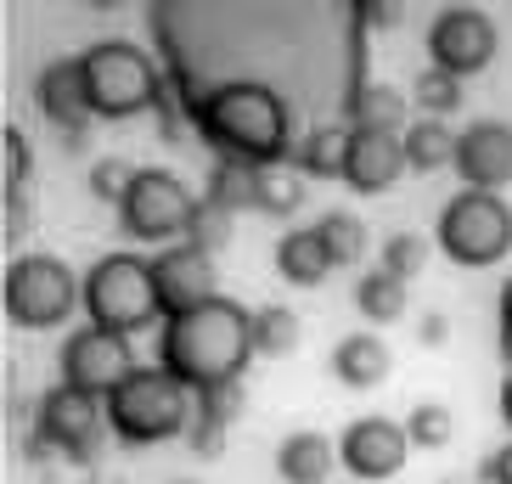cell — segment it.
Segmentation results:
<instances>
[{
    "label": "cell",
    "instance_id": "cell-7",
    "mask_svg": "<svg viewBox=\"0 0 512 484\" xmlns=\"http://www.w3.org/2000/svg\"><path fill=\"white\" fill-rule=\"evenodd\" d=\"M434 242L445 248V259L467 265V271H484V265H501L512 254V209L507 197L496 192H456L439 214Z\"/></svg>",
    "mask_w": 512,
    "mask_h": 484
},
{
    "label": "cell",
    "instance_id": "cell-33",
    "mask_svg": "<svg viewBox=\"0 0 512 484\" xmlns=\"http://www.w3.org/2000/svg\"><path fill=\"white\" fill-rule=\"evenodd\" d=\"M141 169H130L124 158H96L91 164V197H102V203H124L130 197V186H136Z\"/></svg>",
    "mask_w": 512,
    "mask_h": 484
},
{
    "label": "cell",
    "instance_id": "cell-24",
    "mask_svg": "<svg viewBox=\"0 0 512 484\" xmlns=\"http://www.w3.org/2000/svg\"><path fill=\"white\" fill-rule=\"evenodd\" d=\"M355 310H361L366 321H377V327L400 321V316H406V282H400V276H389L383 265H377V271H366L361 282H355Z\"/></svg>",
    "mask_w": 512,
    "mask_h": 484
},
{
    "label": "cell",
    "instance_id": "cell-14",
    "mask_svg": "<svg viewBox=\"0 0 512 484\" xmlns=\"http://www.w3.org/2000/svg\"><path fill=\"white\" fill-rule=\"evenodd\" d=\"M456 175L467 192H501L512 186V130L501 119L467 124L456 141Z\"/></svg>",
    "mask_w": 512,
    "mask_h": 484
},
{
    "label": "cell",
    "instance_id": "cell-11",
    "mask_svg": "<svg viewBox=\"0 0 512 484\" xmlns=\"http://www.w3.org/2000/svg\"><path fill=\"white\" fill-rule=\"evenodd\" d=\"M57 366H62V383H68V389H85V394H96V400H107V394L136 372V355H130V338L124 333L79 327V333L62 338Z\"/></svg>",
    "mask_w": 512,
    "mask_h": 484
},
{
    "label": "cell",
    "instance_id": "cell-28",
    "mask_svg": "<svg viewBox=\"0 0 512 484\" xmlns=\"http://www.w3.org/2000/svg\"><path fill=\"white\" fill-rule=\"evenodd\" d=\"M214 209H254V169L248 164H231V158H214V175H209V192H203Z\"/></svg>",
    "mask_w": 512,
    "mask_h": 484
},
{
    "label": "cell",
    "instance_id": "cell-32",
    "mask_svg": "<svg viewBox=\"0 0 512 484\" xmlns=\"http://www.w3.org/2000/svg\"><path fill=\"white\" fill-rule=\"evenodd\" d=\"M422 265H428V242H422L417 231H394V237L383 242V271H389V276L411 282Z\"/></svg>",
    "mask_w": 512,
    "mask_h": 484
},
{
    "label": "cell",
    "instance_id": "cell-22",
    "mask_svg": "<svg viewBox=\"0 0 512 484\" xmlns=\"http://www.w3.org/2000/svg\"><path fill=\"white\" fill-rule=\"evenodd\" d=\"M304 209V169L287 158V164H265L254 169V214H271V220H287V214Z\"/></svg>",
    "mask_w": 512,
    "mask_h": 484
},
{
    "label": "cell",
    "instance_id": "cell-19",
    "mask_svg": "<svg viewBox=\"0 0 512 484\" xmlns=\"http://www.w3.org/2000/svg\"><path fill=\"white\" fill-rule=\"evenodd\" d=\"M276 473H282L287 484H327L332 479V439L310 434V428L287 434L282 445H276Z\"/></svg>",
    "mask_w": 512,
    "mask_h": 484
},
{
    "label": "cell",
    "instance_id": "cell-3",
    "mask_svg": "<svg viewBox=\"0 0 512 484\" xmlns=\"http://www.w3.org/2000/svg\"><path fill=\"white\" fill-rule=\"evenodd\" d=\"M197 411V394L181 378H169L164 366H136L119 389L107 394V428L124 445H164L186 439Z\"/></svg>",
    "mask_w": 512,
    "mask_h": 484
},
{
    "label": "cell",
    "instance_id": "cell-34",
    "mask_svg": "<svg viewBox=\"0 0 512 484\" xmlns=\"http://www.w3.org/2000/svg\"><path fill=\"white\" fill-rule=\"evenodd\" d=\"M0 164H6V175H0V186L6 192H23V181H29V169H34V152H29V136L23 130H0Z\"/></svg>",
    "mask_w": 512,
    "mask_h": 484
},
{
    "label": "cell",
    "instance_id": "cell-30",
    "mask_svg": "<svg viewBox=\"0 0 512 484\" xmlns=\"http://www.w3.org/2000/svg\"><path fill=\"white\" fill-rule=\"evenodd\" d=\"M411 96H417V107L428 113V119H451L456 107H462V79L439 74V68H422L417 85H411Z\"/></svg>",
    "mask_w": 512,
    "mask_h": 484
},
{
    "label": "cell",
    "instance_id": "cell-12",
    "mask_svg": "<svg viewBox=\"0 0 512 484\" xmlns=\"http://www.w3.org/2000/svg\"><path fill=\"white\" fill-rule=\"evenodd\" d=\"M152 282H158V310L169 316H186V310H197V304L220 299V276H214V254H203V248H192V242H175V248H164V254L152 259Z\"/></svg>",
    "mask_w": 512,
    "mask_h": 484
},
{
    "label": "cell",
    "instance_id": "cell-26",
    "mask_svg": "<svg viewBox=\"0 0 512 484\" xmlns=\"http://www.w3.org/2000/svg\"><path fill=\"white\" fill-rule=\"evenodd\" d=\"M355 124L361 130H389V136H406V96L394 91V85H366L355 96Z\"/></svg>",
    "mask_w": 512,
    "mask_h": 484
},
{
    "label": "cell",
    "instance_id": "cell-35",
    "mask_svg": "<svg viewBox=\"0 0 512 484\" xmlns=\"http://www.w3.org/2000/svg\"><path fill=\"white\" fill-rule=\"evenodd\" d=\"M484 484H512V439L484 456Z\"/></svg>",
    "mask_w": 512,
    "mask_h": 484
},
{
    "label": "cell",
    "instance_id": "cell-25",
    "mask_svg": "<svg viewBox=\"0 0 512 484\" xmlns=\"http://www.w3.org/2000/svg\"><path fill=\"white\" fill-rule=\"evenodd\" d=\"M321 242H327V254H332V265H361L366 259V220L361 214H349V209H327L321 214Z\"/></svg>",
    "mask_w": 512,
    "mask_h": 484
},
{
    "label": "cell",
    "instance_id": "cell-1",
    "mask_svg": "<svg viewBox=\"0 0 512 484\" xmlns=\"http://www.w3.org/2000/svg\"><path fill=\"white\" fill-rule=\"evenodd\" d=\"M186 113H192L197 136L209 141L220 158H231V164H248V169L287 164L293 147H299V136H293V107L265 79H226V85L192 96Z\"/></svg>",
    "mask_w": 512,
    "mask_h": 484
},
{
    "label": "cell",
    "instance_id": "cell-37",
    "mask_svg": "<svg viewBox=\"0 0 512 484\" xmlns=\"http://www.w3.org/2000/svg\"><path fill=\"white\" fill-rule=\"evenodd\" d=\"M417 338H422V344H445V338H451V333H445V316H439V310H428V316H422L417 321Z\"/></svg>",
    "mask_w": 512,
    "mask_h": 484
},
{
    "label": "cell",
    "instance_id": "cell-29",
    "mask_svg": "<svg viewBox=\"0 0 512 484\" xmlns=\"http://www.w3.org/2000/svg\"><path fill=\"white\" fill-rule=\"evenodd\" d=\"M451 434H456L451 406H439V400H417V406L406 411V439L417 445V451H445Z\"/></svg>",
    "mask_w": 512,
    "mask_h": 484
},
{
    "label": "cell",
    "instance_id": "cell-16",
    "mask_svg": "<svg viewBox=\"0 0 512 484\" xmlns=\"http://www.w3.org/2000/svg\"><path fill=\"white\" fill-rule=\"evenodd\" d=\"M34 96H40V113H46L68 141H79L85 136V124L96 119L91 113V85H85V62L79 57L46 62V74L34 79Z\"/></svg>",
    "mask_w": 512,
    "mask_h": 484
},
{
    "label": "cell",
    "instance_id": "cell-36",
    "mask_svg": "<svg viewBox=\"0 0 512 484\" xmlns=\"http://www.w3.org/2000/svg\"><path fill=\"white\" fill-rule=\"evenodd\" d=\"M23 226H29V209H23V192H6V242L23 237Z\"/></svg>",
    "mask_w": 512,
    "mask_h": 484
},
{
    "label": "cell",
    "instance_id": "cell-21",
    "mask_svg": "<svg viewBox=\"0 0 512 484\" xmlns=\"http://www.w3.org/2000/svg\"><path fill=\"white\" fill-rule=\"evenodd\" d=\"M344 152H349V130L338 124H316L304 130L293 147V164L304 169V181H344Z\"/></svg>",
    "mask_w": 512,
    "mask_h": 484
},
{
    "label": "cell",
    "instance_id": "cell-10",
    "mask_svg": "<svg viewBox=\"0 0 512 484\" xmlns=\"http://www.w3.org/2000/svg\"><path fill=\"white\" fill-rule=\"evenodd\" d=\"M496 62V23L479 6H445L428 23V68L451 79H473Z\"/></svg>",
    "mask_w": 512,
    "mask_h": 484
},
{
    "label": "cell",
    "instance_id": "cell-38",
    "mask_svg": "<svg viewBox=\"0 0 512 484\" xmlns=\"http://www.w3.org/2000/svg\"><path fill=\"white\" fill-rule=\"evenodd\" d=\"M496 316H501V333H512V276L501 282V299H496Z\"/></svg>",
    "mask_w": 512,
    "mask_h": 484
},
{
    "label": "cell",
    "instance_id": "cell-41",
    "mask_svg": "<svg viewBox=\"0 0 512 484\" xmlns=\"http://www.w3.org/2000/svg\"><path fill=\"white\" fill-rule=\"evenodd\" d=\"M181 484H197V479H181Z\"/></svg>",
    "mask_w": 512,
    "mask_h": 484
},
{
    "label": "cell",
    "instance_id": "cell-8",
    "mask_svg": "<svg viewBox=\"0 0 512 484\" xmlns=\"http://www.w3.org/2000/svg\"><path fill=\"white\" fill-rule=\"evenodd\" d=\"M192 214H197V197L181 175H169V169H141L130 197L119 203V220L130 237L141 242H175L192 231Z\"/></svg>",
    "mask_w": 512,
    "mask_h": 484
},
{
    "label": "cell",
    "instance_id": "cell-15",
    "mask_svg": "<svg viewBox=\"0 0 512 484\" xmlns=\"http://www.w3.org/2000/svg\"><path fill=\"white\" fill-rule=\"evenodd\" d=\"M406 175V136L389 130H349V152H344V186L349 192H389Z\"/></svg>",
    "mask_w": 512,
    "mask_h": 484
},
{
    "label": "cell",
    "instance_id": "cell-23",
    "mask_svg": "<svg viewBox=\"0 0 512 484\" xmlns=\"http://www.w3.org/2000/svg\"><path fill=\"white\" fill-rule=\"evenodd\" d=\"M456 130L445 119H417L406 130V169L434 175V169H456Z\"/></svg>",
    "mask_w": 512,
    "mask_h": 484
},
{
    "label": "cell",
    "instance_id": "cell-9",
    "mask_svg": "<svg viewBox=\"0 0 512 484\" xmlns=\"http://www.w3.org/2000/svg\"><path fill=\"white\" fill-rule=\"evenodd\" d=\"M102 428H107V400L57 383V389H46L40 406H34V451H57V456L85 462V456L96 451Z\"/></svg>",
    "mask_w": 512,
    "mask_h": 484
},
{
    "label": "cell",
    "instance_id": "cell-27",
    "mask_svg": "<svg viewBox=\"0 0 512 484\" xmlns=\"http://www.w3.org/2000/svg\"><path fill=\"white\" fill-rule=\"evenodd\" d=\"M293 344H299V316H293L287 304H265V310H254V355L282 361V355H293Z\"/></svg>",
    "mask_w": 512,
    "mask_h": 484
},
{
    "label": "cell",
    "instance_id": "cell-6",
    "mask_svg": "<svg viewBox=\"0 0 512 484\" xmlns=\"http://www.w3.org/2000/svg\"><path fill=\"white\" fill-rule=\"evenodd\" d=\"M0 304L23 333H46L74 316V304H85V276H74L51 254H17L0 282Z\"/></svg>",
    "mask_w": 512,
    "mask_h": 484
},
{
    "label": "cell",
    "instance_id": "cell-13",
    "mask_svg": "<svg viewBox=\"0 0 512 484\" xmlns=\"http://www.w3.org/2000/svg\"><path fill=\"white\" fill-rule=\"evenodd\" d=\"M406 451H411L406 423H389V417H355L344 428V439H338V462L366 484L394 479L406 468Z\"/></svg>",
    "mask_w": 512,
    "mask_h": 484
},
{
    "label": "cell",
    "instance_id": "cell-4",
    "mask_svg": "<svg viewBox=\"0 0 512 484\" xmlns=\"http://www.w3.org/2000/svg\"><path fill=\"white\" fill-rule=\"evenodd\" d=\"M85 316H91V327H107V333H124V338L152 327V321H164L152 259H141V254L96 259L85 271Z\"/></svg>",
    "mask_w": 512,
    "mask_h": 484
},
{
    "label": "cell",
    "instance_id": "cell-31",
    "mask_svg": "<svg viewBox=\"0 0 512 484\" xmlns=\"http://www.w3.org/2000/svg\"><path fill=\"white\" fill-rule=\"evenodd\" d=\"M231 220H237V214L214 209L209 197H197V214H192L186 242H192V248H203V254H214V248H226V242H231Z\"/></svg>",
    "mask_w": 512,
    "mask_h": 484
},
{
    "label": "cell",
    "instance_id": "cell-18",
    "mask_svg": "<svg viewBox=\"0 0 512 484\" xmlns=\"http://www.w3.org/2000/svg\"><path fill=\"white\" fill-rule=\"evenodd\" d=\"M276 271L293 282V288H316V282H327L338 265H332L327 254V242H321L316 226H304V231H287L282 242H276Z\"/></svg>",
    "mask_w": 512,
    "mask_h": 484
},
{
    "label": "cell",
    "instance_id": "cell-5",
    "mask_svg": "<svg viewBox=\"0 0 512 484\" xmlns=\"http://www.w3.org/2000/svg\"><path fill=\"white\" fill-rule=\"evenodd\" d=\"M79 62H85V85H91L96 119H136V113L164 102L158 62L141 46H130V40H96Z\"/></svg>",
    "mask_w": 512,
    "mask_h": 484
},
{
    "label": "cell",
    "instance_id": "cell-2",
    "mask_svg": "<svg viewBox=\"0 0 512 484\" xmlns=\"http://www.w3.org/2000/svg\"><path fill=\"white\" fill-rule=\"evenodd\" d=\"M248 361H254V310L231 304L226 293L186 316H169L158 333V366L169 378H181L192 394L237 389Z\"/></svg>",
    "mask_w": 512,
    "mask_h": 484
},
{
    "label": "cell",
    "instance_id": "cell-40",
    "mask_svg": "<svg viewBox=\"0 0 512 484\" xmlns=\"http://www.w3.org/2000/svg\"><path fill=\"white\" fill-rule=\"evenodd\" d=\"M501 361H507V372H512V333H501Z\"/></svg>",
    "mask_w": 512,
    "mask_h": 484
},
{
    "label": "cell",
    "instance_id": "cell-17",
    "mask_svg": "<svg viewBox=\"0 0 512 484\" xmlns=\"http://www.w3.org/2000/svg\"><path fill=\"white\" fill-rule=\"evenodd\" d=\"M389 366H394V355L377 333H349L332 349V378L344 383V389H377V383H389Z\"/></svg>",
    "mask_w": 512,
    "mask_h": 484
},
{
    "label": "cell",
    "instance_id": "cell-20",
    "mask_svg": "<svg viewBox=\"0 0 512 484\" xmlns=\"http://www.w3.org/2000/svg\"><path fill=\"white\" fill-rule=\"evenodd\" d=\"M242 411V389H220V394H197V411H192V428H186V445L197 456H220L226 451V434H231V417Z\"/></svg>",
    "mask_w": 512,
    "mask_h": 484
},
{
    "label": "cell",
    "instance_id": "cell-39",
    "mask_svg": "<svg viewBox=\"0 0 512 484\" xmlns=\"http://www.w3.org/2000/svg\"><path fill=\"white\" fill-rule=\"evenodd\" d=\"M501 423H507V434H512V372L501 378Z\"/></svg>",
    "mask_w": 512,
    "mask_h": 484
}]
</instances>
